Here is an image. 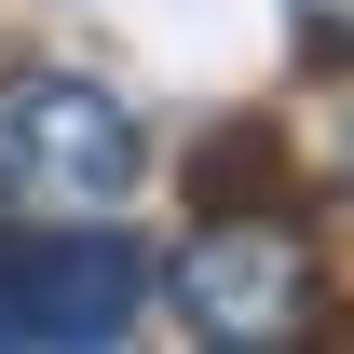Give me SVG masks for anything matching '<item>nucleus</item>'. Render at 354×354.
I'll list each match as a JSON object with an SVG mask.
<instances>
[{"label":"nucleus","mask_w":354,"mask_h":354,"mask_svg":"<svg viewBox=\"0 0 354 354\" xmlns=\"http://www.w3.org/2000/svg\"><path fill=\"white\" fill-rule=\"evenodd\" d=\"M150 286L177 300L191 341H232V354H272V341H300L313 313H327V259H313V232L286 205H205L164 245Z\"/></svg>","instance_id":"obj_2"},{"label":"nucleus","mask_w":354,"mask_h":354,"mask_svg":"<svg viewBox=\"0 0 354 354\" xmlns=\"http://www.w3.org/2000/svg\"><path fill=\"white\" fill-rule=\"evenodd\" d=\"M150 177V123L95 68H14L0 82V218H109Z\"/></svg>","instance_id":"obj_1"},{"label":"nucleus","mask_w":354,"mask_h":354,"mask_svg":"<svg viewBox=\"0 0 354 354\" xmlns=\"http://www.w3.org/2000/svg\"><path fill=\"white\" fill-rule=\"evenodd\" d=\"M313 191L354 218V109H327V136H313Z\"/></svg>","instance_id":"obj_5"},{"label":"nucleus","mask_w":354,"mask_h":354,"mask_svg":"<svg viewBox=\"0 0 354 354\" xmlns=\"http://www.w3.org/2000/svg\"><path fill=\"white\" fill-rule=\"evenodd\" d=\"M136 300H150V259H136L109 218L0 232V341H109Z\"/></svg>","instance_id":"obj_3"},{"label":"nucleus","mask_w":354,"mask_h":354,"mask_svg":"<svg viewBox=\"0 0 354 354\" xmlns=\"http://www.w3.org/2000/svg\"><path fill=\"white\" fill-rule=\"evenodd\" d=\"M286 28H300V55L354 68V0H286Z\"/></svg>","instance_id":"obj_4"}]
</instances>
